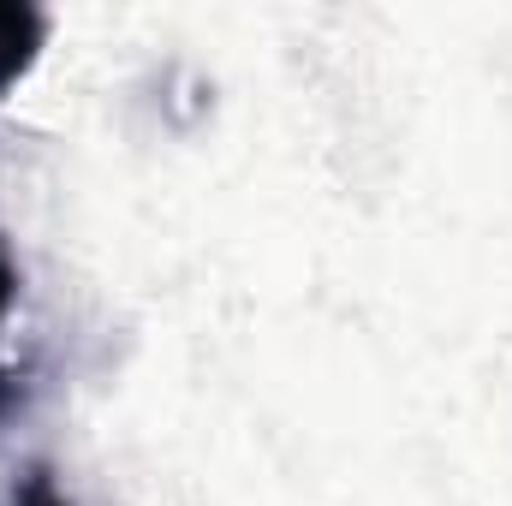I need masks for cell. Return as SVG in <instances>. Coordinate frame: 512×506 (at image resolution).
Returning <instances> with one entry per match:
<instances>
[{"instance_id": "cell-1", "label": "cell", "mask_w": 512, "mask_h": 506, "mask_svg": "<svg viewBox=\"0 0 512 506\" xmlns=\"http://www.w3.org/2000/svg\"><path fill=\"white\" fill-rule=\"evenodd\" d=\"M36 36H42V18H36V12H24V6H0V90L24 72Z\"/></svg>"}, {"instance_id": "cell-2", "label": "cell", "mask_w": 512, "mask_h": 506, "mask_svg": "<svg viewBox=\"0 0 512 506\" xmlns=\"http://www.w3.org/2000/svg\"><path fill=\"white\" fill-rule=\"evenodd\" d=\"M12 292H18V274H12V262L0 251V316H6V304H12Z\"/></svg>"}, {"instance_id": "cell-3", "label": "cell", "mask_w": 512, "mask_h": 506, "mask_svg": "<svg viewBox=\"0 0 512 506\" xmlns=\"http://www.w3.org/2000/svg\"><path fill=\"white\" fill-rule=\"evenodd\" d=\"M18 506H60L54 501V489H48V483H30V489H24V501Z\"/></svg>"}]
</instances>
